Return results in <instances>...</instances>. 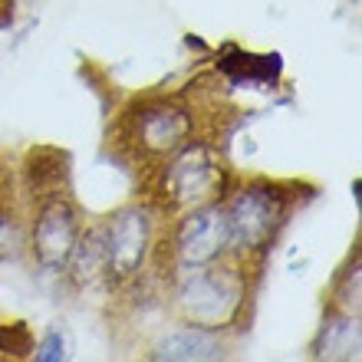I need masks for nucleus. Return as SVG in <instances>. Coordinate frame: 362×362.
Instances as JSON below:
<instances>
[{"instance_id":"obj_10","label":"nucleus","mask_w":362,"mask_h":362,"mask_svg":"<svg viewBox=\"0 0 362 362\" xmlns=\"http://www.w3.org/2000/svg\"><path fill=\"white\" fill-rule=\"evenodd\" d=\"M27 254V194L23 181L0 175V264Z\"/></svg>"},{"instance_id":"obj_11","label":"nucleus","mask_w":362,"mask_h":362,"mask_svg":"<svg viewBox=\"0 0 362 362\" xmlns=\"http://www.w3.org/2000/svg\"><path fill=\"white\" fill-rule=\"evenodd\" d=\"M362 264H359V250L349 254L346 267L336 270L333 284H329V300L326 306L333 310H346V313H359V300H362Z\"/></svg>"},{"instance_id":"obj_8","label":"nucleus","mask_w":362,"mask_h":362,"mask_svg":"<svg viewBox=\"0 0 362 362\" xmlns=\"http://www.w3.org/2000/svg\"><path fill=\"white\" fill-rule=\"evenodd\" d=\"M63 280L73 293L89 296L95 290H109V274H105V247H103V221L83 224L76 247L69 250L63 264Z\"/></svg>"},{"instance_id":"obj_14","label":"nucleus","mask_w":362,"mask_h":362,"mask_svg":"<svg viewBox=\"0 0 362 362\" xmlns=\"http://www.w3.org/2000/svg\"><path fill=\"white\" fill-rule=\"evenodd\" d=\"M359 191H362V181L353 178V201H359Z\"/></svg>"},{"instance_id":"obj_3","label":"nucleus","mask_w":362,"mask_h":362,"mask_svg":"<svg viewBox=\"0 0 362 362\" xmlns=\"http://www.w3.org/2000/svg\"><path fill=\"white\" fill-rule=\"evenodd\" d=\"M198 135V112L178 95L132 99L115 119L112 145L122 158L152 175L158 165Z\"/></svg>"},{"instance_id":"obj_5","label":"nucleus","mask_w":362,"mask_h":362,"mask_svg":"<svg viewBox=\"0 0 362 362\" xmlns=\"http://www.w3.org/2000/svg\"><path fill=\"white\" fill-rule=\"evenodd\" d=\"M165 214L152 201H132L125 208L112 211L103 221V247H105V274H109V293L132 290L145 280L148 264L155 257L158 238L165 228Z\"/></svg>"},{"instance_id":"obj_13","label":"nucleus","mask_w":362,"mask_h":362,"mask_svg":"<svg viewBox=\"0 0 362 362\" xmlns=\"http://www.w3.org/2000/svg\"><path fill=\"white\" fill-rule=\"evenodd\" d=\"M66 336L59 333V329H49L37 346H33V359L37 362H63L66 359Z\"/></svg>"},{"instance_id":"obj_9","label":"nucleus","mask_w":362,"mask_h":362,"mask_svg":"<svg viewBox=\"0 0 362 362\" xmlns=\"http://www.w3.org/2000/svg\"><path fill=\"white\" fill-rule=\"evenodd\" d=\"M362 349V329H359V313H346V310H333L326 306V316L320 329H316L313 343H310V356L313 359H359Z\"/></svg>"},{"instance_id":"obj_7","label":"nucleus","mask_w":362,"mask_h":362,"mask_svg":"<svg viewBox=\"0 0 362 362\" xmlns=\"http://www.w3.org/2000/svg\"><path fill=\"white\" fill-rule=\"evenodd\" d=\"M228 349L230 343L224 339V333L175 320V329H165L148 346L145 356L158 362H211V359H228Z\"/></svg>"},{"instance_id":"obj_12","label":"nucleus","mask_w":362,"mask_h":362,"mask_svg":"<svg viewBox=\"0 0 362 362\" xmlns=\"http://www.w3.org/2000/svg\"><path fill=\"white\" fill-rule=\"evenodd\" d=\"M37 346V336L23 320H7L0 326V353L7 359H30Z\"/></svg>"},{"instance_id":"obj_1","label":"nucleus","mask_w":362,"mask_h":362,"mask_svg":"<svg viewBox=\"0 0 362 362\" xmlns=\"http://www.w3.org/2000/svg\"><path fill=\"white\" fill-rule=\"evenodd\" d=\"M250 270L254 264L230 257V254L204 267L175 270L165 280V303L178 323L228 333L247 316Z\"/></svg>"},{"instance_id":"obj_6","label":"nucleus","mask_w":362,"mask_h":362,"mask_svg":"<svg viewBox=\"0 0 362 362\" xmlns=\"http://www.w3.org/2000/svg\"><path fill=\"white\" fill-rule=\"evenodd\" d=\"M83 211L69 188L47 191L27 201V254L43 274H63L69 250L76 247L83 230Z\"/></svg>"},{"instance_id":"obj_2","label":"nucleus","mask_w":362,"mask_h":362,"mask_svg":"<svg viewBox=\"0 0 362 362\" xmlns=\"http://www.w3.org/2000/svg\"><path fill=\"white\" fill-rule=\"evenodd\" d=\"M224 221H228L230 257L247 264H260L274 250L280 230L296 208V191L286 181L274 178H247L230 181L221 198Z\"/></svg>"},{"instance_id":"obj_4","label":"nucleus","mask_w":362,"mask_h":362,"mask_svg":"<svg viewBox=\"0 0 362 362\" xmlns=\"http://www.w3.org/2000/svg\"><path fill=\"white\" fill-rule=\"evenodd\" d=\"M230 188V175L224 155L214 142L191 139L175 155H168L152 175H148V201L165 218H175L181 211H191L208 201H221Z\"/></svg>"}]
</instances>
